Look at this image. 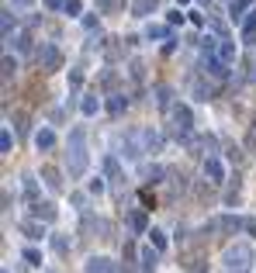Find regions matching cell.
I'll return each mask as SVG.
<instances>
[{"mask_svg": "<svg viewBox=\"0 0 256 273\" xmlns=\"http://www.w3.org/2000/svg\"><path fill=\"white\" fill-rule=\"evenodd\" d=\"M104 190V180H90V194H100Z\"/></svg>", "mask_w": 256, "mask_h": 273, "instance_id": "f546056e", "label": "cell"}, {"mask_svg": "<svg viewBox=\"0 0 256 273\" xmlns=\"http://www.w3.org/2000/svg\"><path fill=\"white\" fill-rule=\"evenodd\" d=\"M35 145H39V149H52V145H56V135H52L49 128H42L39 135H35Z\"/></svg>", "mask_w": 256, "mask_h": 273, "instance_id": "30bf717a", "label": "cell"}, {"mask_svg": "<svg viewBox=\"0 0 256 273\" xmlns=\"http://www.w3.org/2000/svg\"><path fill=\"white\" fill-rule=\"evenodd\" d=\"M45 7H52V11H59V7H66V0H45Z\"/></svg>", "mask_w": 256, "mask_h": 273, "instance_id": "4dcf8cb0", "label": "cell"}, {"mask_svg": "<svg viewBox=\"0 0 256 273\" xmlns=\"http://www.w3.org/2000/svg\"><path fill=\"white\" fill-rule=\"evenodd\" d=\"M253 80H256V69H253Z\"/></svg>", "mask_w": 256, "mask_h": 273, "instance_id": "d590c367", "label": "cell"}, {"mask_svg": "<svg viewBox=\"0 0 256 273\" xmlns=\"http://www.w3.org/2000/svg\"><path fill=\"white\" fill-rule=\"evenodd\" d=\"M156 7H159V0H135V4H132V14H135V18H149Z\"/></svg>", "mask_w": 256, "mask_h": 273, "instance_id": "52a82bcc", "label": "cell"}, {"mask_svg": "<svg viewBox=\"0 0 256 273\" xmlns=\"http://www.w3.org/2000/svg\"><path fill=\"white\" fill-rule=\"evenodd\" d=\"M125 107H128V100H125V97H111V100H107V111H111V114H121Z\"/></svg>", "mask_w": 256, "mask_h": 273, "instance_id": "d6986e66", "label": "cell"}, {"mask_svg": "<svg viewBox=\"0 0 256 273\" xmlns=\"http://www.w3.org/2000/svg\"><path fill=\"white\" fill-rule=\"evenodd\" d=\"M201 4H208V0H201Z\"/></svg>", "mask_w": 256, "mask_h": 273, "instance_id": "8d00e7d4", "label": "cell"}, {"mask_svg": "<svg viewBox=\"0 0 256 273\" xmlns=\"http://www.w3.org/2000/svg\"><path fill=\"white\" fill-rule=\"evenodd\" d=\"M246 232L256 235V218H246Z\"/></svg>", "mask_w": 256, "mask_h": 273, "instance_id": "1f68e13d", "label": "cell"}, {"mask_svg": "<svg viewBox=\"0 0 256 273\" xmlns=\"http://www.w3.org/2000/svg\"><path fill=\"white\" fill-rule=\"evenodd\" d=\"M225 266H229V270H249V266H253V249H249L246 242L229 246V249H225Z\"/></svg>", "mask_w": 256, "mask_h": 273, "instance_id": "7a4b0ae2", "label": "cell"}, {"mask_svg": "<svg viewBox=\"0 0 256 273\" xmlns=\"http://www.w3.org/2000/svg\"><path fill=\"white\" fill-rule=\"evenodd\" d=\"M24 259H28V266H42V256L35 249H24Z\"/></svg>", "mask_w": 256, "mask_h": 273, "instance_id": "7402d4cb", "label": "cell"}, {"mask_svg": "<svg viewBox=\"0 0 256 273\" xmlns=\"http://www.w3.org/2000/svg\"><path fill=\"white\" fill-rule=\"evenodd\" d=\"M21 232L28 235V239H42V235H45V228H42V218H39V221H21Z\"/></svg>", "mask_w": 256, "mask_h": 273, "instance_id": "9c48e42d", "label": "cell"}, {"mask_svg": "<svg viewBox=\"0 0 256 273\" xmlns=\"http://www.w3.org/2000/svg\"><path fill=\"white\" fill-rule=\"evenodd\" d=\"M97 107H100L97 97H83V104H80V111H83V114H97Z\"/></svg>", "mask_w": 256, "mask_h": 273, "instance_id": "ac0fdd59", "label": "cell"}, {"mask_svg": "<svg viewBox=\"0 0 256 273\" xmlns=\"http://www.w3.org/2000/svg\"><path fill=\"white\" fill-rule=\"evenodd\" d=\"M80 83H83V73L73 69V73H69V87H80Z\"/></svg>", "mask_w": 256, "mask_h": 273, "instance_id": "83f0119b", "label": "cell"}, {"mask_svg": "<svg viewBox=\"0 0 256 273\" xmlns=\"http://www.w3.org/2000/svg\"><path fill=\"white\" fill-rule=\"evenodd\" d=\"M177 4H191V0H177Z\"/></svg>", "mask_w": 256, "mask_h": 273, "instance_id": "e575fe53", "label": "cell"}, {"mask_svg": "<svg viewBox=\"0 0 256 273\" xmlns=\"http://www.w3.org/2000/svg\"><path fill=\"white\" fill-rule=\"evenodd\" d=\"M149 239H153V246H156V249H166V235L159 232V228H153V232H149Z\"/></svg>", "mask_w": 256, "mask_h": 273, "instance_id": "ffe728a7", "label": "cell"}, {"mask_svg": "<svg viewBox=\"0 0 256 273\" xmlns=\"http://www.w3.org/2000/svg\"><path fill=\"white\" fill-rule=\"evenodd\" d=\"M159 249L156 246H153V249H142V266H145V270H153V266H156V259H159Z\"/></svg>", "mask_w": 256, "mask_h": 273, "instance_id": "5bb4252c", "label": "cell"}, {"mask_svg": "<svg viewBox=\"0 0 256 273\" xmlns=\"http://www.w3.org/2000/svg\"><path fill=\"white\" fill-rule=\"evenodd\" d=\"M42 180H45V183H49L52 190H59V187H62V183H59V173H56L52 166H45V170H42Z\"/></svg>", "mask_w": 256, "mask_h": 273, "instance_id": "4fadbf2b", "label": "cell"}, {"mask_svg": "<svg viewBox=\"0 0 256 273\" xmlns=\"http://www.w3.org/2000/svg\"><path fill=\"white\" fill-rule=\"evenodd\" d=\"M208 24H211V31H215L218 38H225V24H222V21H208Z\"/></svg>", "mask_w": 256, "mask_h": 273, "instance_id": "484cf974", "label": "cell"}, {"mask_svg": "<svg viewBox=\"0 0 256 273\" xmlns=\"http://www.w3.org/2000/svg\"><path fill=\"white\" fill-rule=\"evenodd\" d=\"M253 31H256V7L249 11V18L242 21V35H246V38H253Z\"/></svg>", "mask_w": 256, "mask_h": 273, "instance_id": "2e32d148", "label": "cell"}, {"mask_svg": "<svg viewBox=\"0 0 256 273\" xmlns=\"http://www.w3.org/2000/svg\"><path fill=\"white\" fill-rule=\"evenodd\" d=\"M24 194L35 197V180H31V176H24Z\"/></svg>", "mask_w": 256, "mask_h": 273, "instance_id": "f1b7e54d", "label": "cell"}, {"mask_svg": "<svg viewBox=\"0 0 256 273\" xmlns=\"http://www.w3.org/2000/svg\"><path fill=\"white\" fill-rule=\"evenodd\" d=\"M31 211H35V218H42V221H56V204H49V201H35L31 204Z\"/></svg>", "mask_w": 256, "mask_h": 273, "instance_id": "8992f818", "label": "cell"}, {"mask_svg": "<svg viewBox=\"0 0 256 273\" xmlns=\"http://www.w3.org/2000/svg\"><path fill=\"white\" fill-rule=\"evenodd\" d=\"M0 152H11V132L0 135Z\"/></svg>", "mask_w": 256, "mask_h": 273, "instance_id": "d4e9b609", "label": "cell"}, {"mask_svg": "<svg viewBox=\"0 0 256 273\" xmlns=\"http://www.w3.org/2000/svg\"><path fill=\"white\" fill-rule=\"evenodd\" d=\"M39 62H42V69H59V62H62L59 49H56V45H42L39 49Z\"/></svg>", "mask_w": 256, "mask_h": 273, "instance_id": "3957f363", "label": "cell"}, {"mask_svg": "<svg viewBox=\"0 0 256 273\" xmlns=\"http://www.w3.org/2000/svg\"><path fill=\"white\" fill-rule=\"evenodd\" d=\"M97 7H100V11H111V7H115V0H97Z\"/></svg>", "mask_w": 256, "mask_h": 273, "instance_id": "d6a6232c", "label": "cell"}, {"mask_svg": "<svg viewBox=\"0 0 256 273\" xmlns=\"http://www.w3.org/2000/svg\"><path fill=\"white\" fill-rule=\"evenodd\" d=\"M14 7H28V4H35V0H11Z\"/></svg>", "mask_w": 256, "mask_h": 273, "instance_id": "836d02e7", "label": "cell"}, {"mask_svg": "<svg viewBox=\"0 0 256 273\" xmlns=\"http://www.w3.org/2000/svg\"><path fill=\"white\" fill-rule=\"evenodd\" d=\"M204 176H208L211 183H222V180H225V166H222V159H215V156L204 159Z\"/></svg>", "mask_w": 256, "mask_h": 273, "instance_id": "5b68a950", "label": "cell"}, {"mask_svg": "<svg viewBox=\"0 0 256 273\" xmlns=\"http://www.w3.org/2000/svg\"><path fill=\"white\" fill-rule=\"evenodd\" d=\"M14 69H18V62H14V59L7 56V59H4V76H11V73H14Z\"/></svg>", "mask_w": 256, "mask_h": 273, "instance_id": "cb8c5ba5", "label": "cell"}, {"mask_svg": "<svg viewBox=\"0 0 256 273\" xmlns=\"http://www.w3.org/2000/svg\"><path fill=\"white\" fill-rule=\"evenodd\" d=\"M87 270L94 273V270H118V266H115V259H107V256H90V259H87Z\"/></svg>", "mask_w": 256, "mask_h": 273, "instance_id": "ba28073f", "label": "cell"}, {"mask_svg": "<svg viewBox=\"0 0 256 273\" xmlns=\"http://www.w3.org/2000/svg\"><path fill=\"white\" fill-rule=\"evenodd\" d=\"M218 56L225 59V62H232V59H236V45H232L229 38H222L218 42Z\"/></svg>", "mask_w": 256, "mask_h": 273, "instance_id": "8fae6325", "label": "cell"}, {"mask_svg": "<svg viewBox=\"0 0 256 273\" xmlns=\"http://www.w3.org/2000/svg\"><path fill=\"white\" fill-rule=\"evenodd\" d=\"M170 114H173V128H177V135H184V132L191 128V107H184V104H177V107H173Z\"/></svg>", "mask_w": 256, "mask_h": 273, "instance_id": "277c9868", "label": "cell"}, {"mask_svg": "<svg viewBox=\"0 0 256 273\" xmlns=\"http://www.w3.org/2000/svg\"><path fill=\"white\" fill-rule=\"evenodd\" d=\"M87 163H90V156H87V132L73 128L69 132V145H66V170H69V176H83Z\"/></svg>", "mask_w": 256, "mask_h": 273, "instance_id": "6da1fadb", "label": "cell"}, {"mask_svg": "<svg viewBox=\"0 0 256 273\" xmlns=\"http://www.w3.org/2000/svg\"><path fill=\"white\" fill-rule=\"evenodd\" d=\"M249 4H253V0H232V4H229V14H232V18H242V11H246Z\"/></svg>", "mask_w": 256, "mask_h": 273, "instance_id": "e0dca14e", "label": "cell"}, {"mask_svg": "<svg viewBox=\"0 0 256 273\" xmlns=\"http://www.w3.org/2000/svg\"><path fill=\"white\" fill-rule=\"evenodd\" d=\"M62 11H66V14H80V0H66Z\"/></svg>", "mask_w": 256, "mask_h": 273, "instance_id": "4316f807", "label": "cell"}, {"mask_svg": "<svg viewBox=\"0 0 256 273\" xmlns=\"http://www.w3.org/2000/svg\"><path fill=\"white\" fill-rule=\"evenodd\" d=\"M170 97H173L170 87H156V104H159V107H170Z\"/></svg>", "mask_w": 256, "mask_h": 273, "instance_id": "9a60e30c", "label": "cell"}, {"mask_svg": "<svg viewBox=\"0 0 256 273\" xmlns=\"http://www.w3.org/2000/svg\"><path fill=\"white\" fill-rule=\"evenodd\" d=\"M128 225H132V232H145V225H149V221H145L142 211H132V215H128Z\"/></svg>", "mask_w": 256, "mask_h": 273, "instance_id": "7c38bea8", "label": "cell"}, {"mask_svg": "<svg viewBox=\"0 0 256 273\" xmlns=\"http://www.w3.org/2000/svg\"><path fill=\"white\" fill-rule=\"evenodd\" d=\"M52 249H56V253H66V249H69V242H66L62 235H56V239H52Z\"/></svg>", "mask_w": 256, "mask_h": 273, "instance_id": "603a6c76", "label": "cell"}, {"mask_svg": "<svg viewBox=\"0 0 256 273\" xmlns=\"http://www.w3.org/2000/svg\"><path fill=\"white\" fill-rule=\"evenodd\" d=\"M170 35V28H163V24H149V38H166Z\"/></svg>", "mask_w": 256, "mask_h": 273, "instance_id": "44dd1931", "label": "cell"}]
</instances>
